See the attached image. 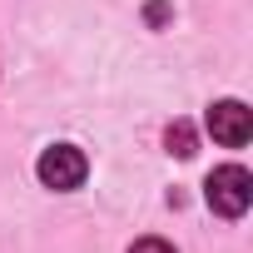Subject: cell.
I'll use <instances>...</instances> for the list:
<instances>
[{"label":"cell","mask_w":253,"mask_h":253,"mask_svg":"<svg viewBox=\"0 0 253 253\" xmlns=\"http://www.w3.org/2000/svg\"><path fill=\"white\" fill-rule=\"evenodd\" d=\"M204 199H209L213 213H223V218H243L248 204H253V174H248L243 164H218V169L204 179Z\"/></svg>","instance_id":"1"},{"label":"cell","mask_w":253,"mask_h":253,"mask_svg":"<svg viewBox=\"0 0 253 253\" xmlns=\"http://www.w3.org/2000/svg\"><path fill=\"white\" fill-rule=\"evenodd\" d=\"M35 174H40V184H45V189L65 194V189H80V184H84L89 159H84V149H75V144H50V149L40 154Z\"/></svg>","instance_id":"2"},{"label":"cell","mask_w":253,"mask_h":253,"mask_svg":"<svg viewBox=\"0 0 253 253\" xmlns=\"http://www.w3.org/2000/svg\"><path fill=\"white\" fill-rule=\"evenodd\" d=\"M209 134H213L218 144H228V149L248 144V139H253V114H248V104H243V99H218V104H209Z\"/></svg>","instance_id":"3"},{"label":"cell","mask_w":253,"mask_h":253,"mask_svg":"<svg viewBox=\"0 0 253 253\" xmlns=\"http://www.w3.org/2000/svg\"><path fill=\"white\" fill-rule=\"evenodd\" d=\"M164 139H169V154H179V159H189V154H194V129H189L184 119H174V124H169V134H164Z\"/></svg>","instance_id":"4"},{"label":"cell","mask_w":253,"mask_h":253,"mask_svg":"<svg viewBox=\"0 0 253 253\" xmlns=\"http://www.w3.org/2000/svg\"><path fill=\"white\" fill-rule=\"evenodd\" d=\"M129 253H174V243H164V238H139V243H129Z\"/></svg>","instance_id":"5"},{"label":"cell","mask_w":253,"mask_h":253,"mask_svg":"<svg viewBox=\"0 0 253 253\" xmlns=\"http://www.w3.org/2000/svg\"><path fill=\"white\" fill-rule=\"evenodd\" d=\"M169 20V5H164V0H154V5H149V25H164Z\"/></svg>","instance_id":"6"}]
</instances>
